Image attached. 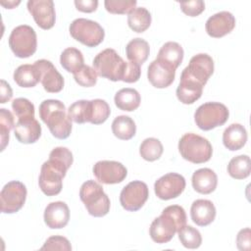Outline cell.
Instances as JSON below:
<instances>
[{"instance_id": "cell-1", "label": "cell", "mask_w": 251, "mask_h": 251, "mask_svg": "<svg viewBox=\"0 0 251 251\" xmlns=\"http://www.w3.org/2000/svg\"><path fill=\"white\" fill-rule=\"evenodd\" d=\"M74 161L73 153L66 147H56L49 154V160L41 166L38 184L47 196H54L61 192L63 178Z\"/></svg>"}, {"instance_id": "cell-2", "label": "cell", "mask_w": 251, "mask_h": 251, "mask_svg": "<svg viewBox=\"0 0 251 251\" xmlns=\"http://www.w3.org/2000/svg\"><path fill=\"white\" fill-rule=\"evenodd\" d=\"M185 225L186 214L184 209L178 205H171L166 207L158 218L154 219L149 233L154 242L167 243Z\"/></svg>"}, {"instance_id": "cell-3", "label": "cell", "mask_w": 251, "mask_h": 251, "mask_svg": "<svg viewBox=\"0 0 251 251\" xmlns=\"http://www.w3.org/2000/svg\"><path fill=\"white\" fill-rule=\"evenodd\" d=\"M39 117L58 139H66L72 131V120L66 112V107L60 100L47 99L39 105Z\"/></svg>"}, {"instance_id": "cell-4", "label": "cell", "mask_w": 251, "mask_h": 251, "mask_svg": "<svg viewBox=\"0 0 251 251\" xmlns=\"http://www.w3.org/2000/svg\"><path fill=\"white\" fill-rule=\"evenodd\" d=\"M79 197L89 215L104 217L110 211V199L104 192L102 185L95 180H86L79 189Z\"/></svg>"}, {"instance_id": "cell-5", "label": "cell", "mask_w": 251, "mask_h": 251, "mask_svg": "<svg viewBox=\"0 0 251 251\" xmlns=\"http://www.w3.org/2000/svg\"><path fill=\"white\" fill-rule=\"evenodd\" d=\"M178 151L183 159L193 164L208 162L213 154L209 140L195 133H185L180 137Z\"/></svg>"}, {"instance_id": "cell-6", "label": "cell", "mask_w": 251, "mask_h": 251, "mask_svg": "<svg viewBox=\"0 0 251 251\" xmlns=\"http://www.w3.org/2000/svg\"><path fill=\"white\" fill-rule=\"evenodd\" d=\"M92 64L98 75L112 81H123L127 62H125L116 50L107 48L95 56Z\"/></svg>"}, {"instance_id": "cell-7", "label": "cell", "mask_w": 251, "mask_h": 251, "mask_svg": "<svg viewBox=\"0 0 251 251\" xmlns=\"http://www.w3.org/2000/svg\"><path fill=\"white\" fill-rule=\"evenodd\" d=\"M229 112L226 105L220 102H207L197 108L194 114L196 126L202 130H211L226 124Z\"/></svg>"}, {"instance_id": "cell-8", "label": "cell", "mask_w": 251, "mask_h": 251, "mask_svg": "<svg viewBox=\"0 0 251 251\" xmlns=\"http://www.w3.org/2000/svg\"><path fill=\"white\" fill-rule=\"evenodd\" d=\"M72 37L87 47L99 45L105 36L103 27L96 22L78 18L72 22L69 27Z\"/></svg>"}, {"instance_id": "cell-9", "label": "cell", "mask_w": 251, "mask_h": 251, "mask_svg": "<svg viewBox=\"0 0 251 251\" xmlns=\"http://www.w3.org/2000/svg\"><path fill=\"white\" fill-rule=\"evenodd\" d=\"M9 46L19 58L32 56L37 48V38L34 29L27 25L16 26L9 36Z\"/></svg>"}, {"instance_id": "cell-10", "label": "cell", "mask_w": 251, "mask_h": 251, "mask_svg": "<svg viewBox=\"0 0 251 251\" xmlns=\"http://www.w3.org/2000/svg\"><path fill=\"white\" fill-rule=\"evenodd\" d=\"M214 73V61L208 54L200 53L193 56L188 66L181 72L180 78L195 81L204 86Z\"/></svg>"}, {"instance_id": "cell-11", "label": "cell", "mask_w": 251, "mask_h": 251, "mask_svg": "<svg viewBox=\"0 0 251 251\" xmlns=\"http://www.w3.org/2000/svg\"><path fill=\"white\" fill-rule=\"evenodd\" d=\"M26 187L19 180H12L4 185L0 193L1 212L13 214L22 209L26 198Z\"/></svg>"}, {"instance_id": "cell-12", "label": "cell", "mask_w": 251, "mask_h": 251, "mask_svg": "<svg viewBox=\"0 0 251 251\" xmlns=\"http://www.w3.org/2000/svg\"><path fill=\"white\" fill-rule=\"evenodd\" d=\"M149 196L148 186L140 180H133L126 184L120 194L122 207L129 212L138 211L147 201Z\"/></svg>"}, {"instance_id": "cell-13", "label": "cell", "mask_w": 251, "mask_h": 251, "mask_svg": "<svg viewBox=\"0 0 251 251\" xmlns=\"http://www.w3.org/2000/svg\"><path fill=\"white\" fill-rule=\"evenodd\" d=\"M185 188V178L176 173H169L156 180L155 194L162 200H170L179 196Z\"/></svg>"}, {"instance_id": "cell-14", "label": "cell", "mask_w": 251, "mask_h": 251, "mask_svg": "<svg viewBox=\"0 0 251 251\" xmlns=\"http://www.w3.org/2000/svg\"><path fill=\"white\" fill-rule=\"evenodd\" d=\"M92 171L97 180L105 184L120 183L127 175L126 168L117 161H99L93 166Z\"/></svg>"}, {"instance_id": "cell-15", "label": "cell", "mask_w": 251, "mask_h": 251, "mask_svg": "<svg viewBox=\"0 0 251 251\" xmlns=\"http://www.w3.org/2000/svg\"><path fill=\"white\" fill-rule=\"evenodd\" d=\"M27 10L40 28L50 29L55 25L56 15L52 0H29Z\"/></svg>"}, {"instance_id": "cell-16", "label": "cell", "mask_w": 251, "mask_h": 251, "mask_svg": "<svg viewBox=\"0 0 251 251\" xmlns=\"http://www.w3.org/2000/svg\"><path fill=\"white\" fill-rule=\"evenodd\" d=\"M34 65L40 72V82L45 91L57 93L63 89L64 78L50 61L41 59L34 62Z\"/></svg>"}, {"instance_id": "cell-17", "label": "cell", "mask_w": 251, "mask_h": 251, "mask_svg": "<svg viewBox=\"0 0 251 251\" xmlns=\"http://www.w3.org/2000/svg\"><path fill=\"white\" fill-rule=\"evenodd\" d=\"M175 75L176 70L158 59L151 62L148 67V80L156 88H166L170 86L175 80Z\"/></svg>"}, {"instance_id": "cell-18", "label": "cell", "mask_w": 251, "mask_h": 251, "mask_svg": "<svg viewBox=\"0 0 251 251\" xmlns=\"http://www.w3.org/2000/svg\"><path fill=\"white\" fill-rule=\"evenodd\" d=\"M235 26L234 16L227 12L222 11L211 16L205 25L207 33L214 38H220L231 32Z\"/></svg>"}, {"instance_id": "cell-19", "label": "cell", "mask_w": 251, "mask_h": 251, "mask_svg": "<svg viewBox=\"0 0 251 251\" xmlns=\"http://www.w3.org/2000/svg\"><path fill=\"white\" fill-rule=\"evenodd\" d=\"M70 220V210L63 201L51 202L44 211V222L49 228L58 229L66 226Z\"/></svg>"}, {"instance_id": "cell-20", "label": "cell", "mask_w": 251, "mask_h": 251, "mask_svg": "<svg viewBox=\"0 0 251 251\" xmlns=\"http://www.w3.org/2000/svg\"><path fill=\"white\" fill-rule=\"evenodd\" d=\"M14 130L18 141L24 144L34 143L41 135V126L34 118L18 120Z\"/></svg>"}, {"instance_id": "cell-21", "label": "cell", "mask_w": 251, "mask_h": 251, "mask_svg": "<svg viewBox=\"0 0 251 251\" xmlns=\"http://www.w3.org/2000/svg\"><path fill=\"white\" fill-rule=\"evenodd\" d=\"M190 216L194 224L199 226H206L215 220L216 208L210 200L197 199L191 205Z\"/></svg>"}, {"instance_id": "cell-22", "label": "cell", "mask_w": 251, "mask_h": 251, "mask_svg": "<svg viewBox=\"0 0 251 251\" xmlns=\"http://www.w3.org/2000/svg\"><path fill=\"white\" fill-rule=\"evenodd\" d=\"M191 181L195 191L201 194H210L217 187L218 176L213 170L202 168L193 173Z\"/></svg>"}, {"instance_id": "cell-23", "label": "cell", "mask_w": 251, "mask_h": 251, "mask_svg": "<svg viewBox=\"0 0 251 251\" xmlns=\"http://www.w3.org/2000/svg\"><path fill=\"white\" fill-rule=\"evenodd\" d=\"M247 141V131L240 124H231L223 133V143L230 151L241 149Z\"/></svg>"}, {"instance_id": "cell-24", "label": "cell", "mask_w": 251, "mask_h": 251, "mask_svg": "<svg viewBox=\"0 0 251 251\" xmlns=\"http://www.w3.org/2000/svg\"><path fill=\"white\" fill-rule=\"evenodd\" d=\"M14 80L21 87H33L40 81V72L33 65H21L14 72Z\"/></svg>"}, {"instance_id": "cell-25", "label": "cell", "mask_w": 251, "mask_h": 251, "mask_svg": "<svg viewBox=\"0 0 251 251\" xmlns=\"http://www.w3.org/2000/svg\"><path fill=\"white\" fill-rule=\"evenodd\" d=\"M203 86L195 81L180 78L176 88V97L183 104H193L202 95Z\"/></svg>"}, {"instance_id": "cell-26", "label": "cell", "mask_w": 251, "mask_h": 251, "mask_svg": "<svg viewBox=\"0 0 251 251\" xmlns=\"http://www.w3.org/2000/svg\"><path fill=\"white\" fill-rule=\"evenodd\" d=\"M156 59L168 64L169 66L176 70V68L182 62L183 49L177 42H174V41L166 42L159 50V53Z\"/></svg>"}, {"instance_id": "cell-27", "label": "cell", "mask_w": 251, "mask_h": 251, "mask_svg": "<svg viewBox=\"0 0 251 251\" xmlns=\"http://www.w3.org/2000/svg\"><path fill=\"white\" fill-rule=\"evenodd\" d=\"M114 101L116 106L123 111L131 112L136 110L141 102L140 94L133 88H122L120 89L115 97Z\"/></svg>"}, {"instance_id": "cell-28", "label": "cell", "mask_w": 251, "mask_h": 251, "mask_svg": "<svg viewBox=\"0 0 251 251\" xmlns=\"http://www.w3.org/2000/svg\"><path fill=\"white\" fill-rule=\"evenodd\" d=\"M126 52L129 62L136 63L140 66L148 59L150 47L146 40L137 37L133 38L127 43L126 47Z\"/></svg>"}, {"instance_id": "cell-29", "label": "cell", "mask_w": 251, "mask_h": 251, "mask_svg": "<svg viewBox=\"0 0 251 251\" xmlns=\"http://www.w3.org/2000/svg\"><path fill=\"white\" fill-rule=\"evenodd\" d=\"M112 131L116 137L122 140L131 139L136 132L134 121L128 116H118L112 123Z\"/></svg>"}, {"instance_id": "cell-30", "label": "cell", "mask_w": 251, "mask_h": 251, "mask_svg": "<svg viewBox=\"0 0 251 251\" xmlns=\"http://www.w3.org/2000/svg\"><path fill=\"white\" fill-rule=\"evenodd\" d=\"M151 14L146 8L138 7L127 16V25L135 32L145 31L151 25Z\"/></svg>"}, {"instance_id": "cell-31", "label": "cell", "mask_w": 251, "mask_h": 251, "mask_svg": "<svg viewBox=\"0 0 251 251\" xmlns=\"http://www.w3.org/2000/svg\"><path fill=\"white\" fill-rule=\"evenodd\" d=\"M60 63L67 72L75 74L84 65V59L82 53L78 49L69 47L62 52Z\"/></svg>"}, {"instance_id": "cell-32", "label": "cell", "mask_w": 251, "mask_h": 251, "mask_svg": "<svg viewBox=\"0 0 251 251\" xmlns=\"http://www.w3.org/2000/svg\"><path fill=\"white\" fill-rule=\"evenodd\" d=\"M250 158L247 155L233 157L227 165L228 175L235 179H244L250 175Z\"/></svg>"}, {"instance_id": "cell-33", "label": "cell", "mask_w": 251, "mask_h": 251, "mask_svg": "<svg viewBox=\"0 0 251 251\" xmlns=\"http://www.w3.org/2000/svg\"><path fill=\"white\" fill-rule=\"evenodd\" d=\"M164 148L161 141L154 137L146 138L142 141L139 147L140 156L149 162L158 160L163 154Z\"/></svg>"}, {"instance_id": "cell-34", "label": "cell", "mask_w": 251, "mask_h": 251, "mask_svg": "<svg viewBox=\"0 0 251 251\" xmlns=\"http://www.w3.org/2000/svg\"><path fill=\"white\" fill-rule=\"evenodd\" d=\"M70 119L76 124L89 123L90 118V101L78 100L73 103L68 109Z\"/></svg>"}, {"instance_id": "cell-35", "label": "cell", "mask_w": 251, "mask_h": 251, "mask_svg": "<svg viewBox=\"0 0 251 251\" xmlns=\"http://www.w3.org/2000/svg\"><path fill=\"white\" fill-rule=\"evenodd\" d=\"M111 113L109 104L102 99H94L90 101V118L89 123L100 125L107 121Z\"/></svg>"}, {"instance_id": "cell-36", "label": "cell", "mask_w": 251, "mask_h": 251, "mask_svg": "<svg viewBox=\"0 0 251 251\" xmlns=\"http://www.w3.org/2000/svg\"><path fill=\"white\" fill-rule=\"evenodd\" d=\"M181 244L188 249H196L202 243V236L198 229L191 226H184L177 231Z\"/></svg>"}, {"instance_id": "cell-37", "label": "cell", "mask_w": 251, "mask_h": 251, "mask_svg": "<svg viewBox=\"0 0 251 251\" xmlns=\"http://www.w3.org/2000/svg\"><path fill=\"white\" fill-rule=\"evenodd\" d=\"M15 126L13 114L7 109H0V135H1V151H3L9 142L10 130Z\"/></svg>"}, {"instance_id": "cell-38", "label": "cell", "mask_w": 251, "mask_h": 251, "mask_svg": "<svg viewBox=\"0 0 251 251\" xmlns=\"http://www.w3.org/2000/svg\"><path fill=\"white\" fill-rule=\"evenodd\" d=\"M12 109L18 120L34 118V105L26 98H16L13 100Z\"/></svg>"}, {"instance_id": "cell-39", "label": "cell", "mask_w": 251, "mask_h": 251, "mask_svg": "<svg viewBox=\"0 0 251 251\" xmlns=\"http://www.w3.org/2000/svg\"><path fill=\"white\" fill-rule=\"evenodd\" d=\"M97 73L90 66L83 65L77 72L74 74V78L76 83L80 86L90 87L96 84L97 81Z\"/></svg>"}, {"instance_id": "cell-40", "label": "cell", "mask_w": 251, "mask_h": 251, "mask_svg": "<svg viewBox=\"0 0 251 251\" xmlns=\"http://www.w3.org/2000/svg\"><path fill=\"white\" fill-rule=\"evenodd\" d=\"M135 0H106V10L111 14H129L136 7Z\"/></svg>"}, {"instance_id": "cell-41", "label": "cell", "mask_w": 251, "mask_h": 251, "mask_svg": "<svg viewBox=\"0 0 251 251\" xmlns=\"http://www.w3.org/2000/svg\"><path fill=\"white\" fill-rule=\"evenodd\" d=\"M40 250H65L70 251L72 250V245L70 241L60 235H53L47 238L43 246L40 248Z\"/></svg>"}, {"instance_id": "cell-42", "label": "cell", "mask_w": 251, "mask_h": 251, "mask_svg": "<svg viewBox=\"0 0 251 251\" xmlns=\"http://www.w3.org/2000/svg\"><path fill=\"white\" fill-rule=\"evenodd\" d=\"M179 7L185 15L189 17H196L205 10V3L202 0L186 1L180 2Z\"/></svg>"}, {"instance_id": "cell-43", "label": "cell", "mask_w": 251, "mask_h": 251, "mask_svg": "<svg viewBox=\"0 0 251 251\" xmlns=\"http://www.w3.org/2000/svg\"><path fill=\"white\" fill-rule=\"evenodd\" d=\"M140 75H141L140 66L136 63H133V62H127L123 81L128 82V83L135 82L139 79Z\"/></svg>"}, {"instance_id": "cell-44", "label": "cell", "mask_w": 251, "mask_h": 251, "mask_svg": "<svg viewBox=\"0 0 251 251\" xmlns=\"http://www.w3.org/2000/svg\"><path fill=\"white\" fill-rule=\"evenodd\" d=\"M250 228L246 227L241 229L236 237V245L237 248L241 251H249L250 250Z\"/></svg>"}, {"instance_id": "cell-45", "label": "cell", "mask_w": 251, "mask_h": 251, "mask_svg": "<svg viewBox=\"0 0 251 251\" xmlns=\"http://www.w3.org/2000/svg\"><path fill=\"white\" fill-rule=\"evenodd\" d=\"M75 5L76 9L83 13H91L96 11L98 6L97 0H75Z\"/></svg>"}, {"instance_id": "cell-46", "label": "cell", "mask_w": 251, "mask_h": 251, "mask_svg": "<svg viewBox=\"0 0 251 251\" xmlns=\"http://www.w3.org/2000/svg\"><path fill=\"white\" fill-rule=\"evenodd\" d=\"M1 96H0V103L4 104L7 101H9L13 96V91L10 86V84L5 81L4 79H1Z\"/></svg>"}, {"instance_id": "cell-47", "label": "cell", "mask_w": 251, "mask_h": 251, "mask_svg": "<svg viewBox=\"0 0 251 251\" xmlns=\"http://www.w3.org/2000/svg\"><path fill=\"white\" fill-rule=\"evenodd\" d=\"M20 3H21L20 1H17V2L16 1H8V3L4 2V1H1V5L8 8V9H13L15 6L19 5Z\"/></svg>"}]
</instances>
